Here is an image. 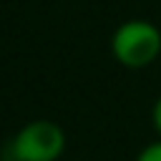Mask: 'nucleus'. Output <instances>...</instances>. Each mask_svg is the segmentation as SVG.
<instances>
[{
    "instance_id": "obj_4",
    "label": "nucleus",
    "mask_w": 161,
    "mask_h": 161,
    "mask_svg": "<svg viewBox=\"0 0 161 161\" xmlns=\"http://www.w3.org/2000/svg\"><path fill=\"white\" fill-rule=\"evenodd\" d=\"M151 126H153V131L158 133V138H161V96L153 101V106H151Z\"/></svg>"
},
{
    "instance_id": "obj_2",
    "label": "nucleus",
    "mask_w": 161,
    "mask_h": 161,
    "mask_svg": "<svg viewBox=\"0 0 161 161\" xmlns=\"http://www.w3.org/2000/svg\"><path fill=\"white\" fill-rule=\"evenodd\" d=\"M10 161H58L65 151V131L50 118H35L10 138Z\"/></svg>"
},
{
    "instance_id": "obj_3",
    "label": "nucleus",
    "mask_w": 161,
    "mask_h": 161,
    "mask_svg": "<svg viewBox=\"0 0 161 161\" xmlns=\"http://www.w3.org/2000/svg\"><path fill=\"white\" fill-rule=\"evenodd\" d=\"M133 161H161V138L158 141H151L148 146H143Z\"/></svg>"
},
{
    "instance_id": "obj_1",
    "label": "nucleus",
    "mask_w": 161,
    "mask_h": 161,
    "mask_svg": "<svg viewBox=\"0 0 161 161\" xmlns=\"http://www.w3.org/2000/svg\"><path fill=\"white\" fill-rule=\"evenodd\" d=\"M111 55L123 68H131V70L148 68L161 55L158 25L143 18H131L121 23L111 35Z\"/></svg>"
}]
</instances>
